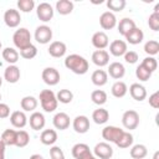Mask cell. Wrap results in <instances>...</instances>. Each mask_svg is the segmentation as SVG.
I'll return each mask as SVG.
<instances>
[{"mask_svg": "<svg viewBox=\"0 0 159 159\" xmlns=\"http://www.w3.org/2000/svg\"><path fill=\"white\" fill-rule=\"evenodd\" d=\"M65 66H66V68H68L70 71H72L76 75H84L89 67L88 61L83 56L77 55V53L68 55L65 58Z\"/></svg>", "mask_w": 159, "mask_h": 159, "instance_id": "6da1fadb", "label": "cell"}, {"mask_svg": "<svg viewBox=\"0 0 159 159\" xmlns=\"http://www.w3.org/2000/svg\"><path fill=\"white\" fill-rule=\"evenodd\" d=\"M39 99H40V103H41V107L45 112L47 113H51L53 112L56 108H57V98H56V94L53 93V91L51 89H43L40 92V96H39Z\"/></svg>", "mask_w": 159, "mask_h": 159, "instance_id": "7a4b0ae2", "label": "cell"}, {"mask_svg": "<svg viewBox=\"0 0 159 159\" xmlns=\"http://www.w3.org/2000/svg\"><path fill=\"white\" fill-rule=\"evenodd\" d=\"M12 42L19 50H22V48L30 46L31 45V34H30V31L26 27H20L19 30H16L14 32Z\"/></svg>", "mask_w": 159, "mask_h": 159, "instance_id": "3957f363", "label": "cell"}, {"mask_svg": "<svg viewBox=\"0 0 159 159\" xmlns=\"http://www.w3.org/2000/svg\"><path fill=\"white\" fill-rule=\"evenodd\" d=\"M122 124L125 129H129V130L135 129L139 124V114L133 109L125 111L122 116Z\"/></svg>", "mask_w": 159, "mask_h": 159, "instance_id": "277c9868", "label": "cell"}, {"mask_svg": "<svg viewBox=\"0 0 159 159\" xmlns=\"http://www.w3.org/2000/svg\"><path fill=\"white\" fill-rule=\"evenodd\" d=\"M34 36H35V40L39 43L45 45V43H48L52 40V30L47 25H41V26L36 27Z\"/></svg>", "mask_w": 159, "mask_h": 159, "instance_id": "5b68a950", "label": "cell"}, {"mask_svg": "<svg viewBox=\"0 0 159 159\" xmlns=\"http://www.w3.org/2000/svg\"><path fill=\"white\" fill-rule=\"evenodd\" d=\"M124 130L118 128V127H114V125H107L102 129V138L106 140V142H109V143H114L119 139V137L122 135Z\"/></svg>", "mask_w": 159, "mask_h": 159, "instance_id": "8992f818", "label": "cell"}, {"mask_svg": "<svg viewBox=\"0 0 159 159\" xmlns=\"http://www.w3.org/2000/svg\"><path fill=\"white\" fill-rule=\"evenodd\" d=\"M93 153L96 158L99 159H111L113 155V148L107 143V142H99L94 145Z\"/></svg>", "mask_w": 159, "mask_h": 159, "instance_id": "52a82bcc", "label": "cell"}, {"mask_svg": "<svg viewBox=\"0 0 159 159\" xmlns=\"http://www.w3.org/2000/svg\"><path fill=\"white\" fill-rule=\"evenodd\" d=\"M42 80L48 86H56L58 82H60V72L55 68V67H46L43 71H42Z\"/></svg>", "mask_w": 159, "mask_h": 159, "instance_id": "ba28073f", "label": "cell"}, {"mask_svg": "<svg viewBox=\"0 0 159 159\" xmlns=\"http://www.w3.org/2000/svg\"><path fill=\"white\" fill-rule=\"evenodd\" d=\"M36 14L41 21L47 22L53 17V7L48 2H40L36 7Z\"/></svg>", "mask_w": 159, "mask_h": 159, "instance_id": "9c48e42d", "label": "cell"}, {"mask_svg": "<svg viewBox=\"0 0 159 159\" xmlns=\"http://www.w3.org/2000/svg\"><path fill=\"white\" fill-rule=\"evenodd\" d=\"M4 22L6 24L7 27H17L21 22V16H20V12L19 10L16 9H9L5 11L4 14Z\"/></svg>", "mask_w": 159, "mask_h": 159, "instance_id": "30bf717a", "label": "cell"}, {"mask_svg": "<svg viewBox=\"0 0 159 159\" xmlns=\"http://www.w3.org/2000/svg\"><path fill=\"white\" fill-rule=\"evenodd\" d=\"M72 155L75 159H91L93 157L89 147L84 143H77L72 147Z\"/></svg>", "mask_w": 159, "mask_h": 159, "instance_id": "8fae6325", "label": "cell"}, {"mask_svg": "<svg viewBox=\"0 0 159 159\" xmlns=\"http://www.w3.org/2000/svg\"><path fill=\"white\" fill-rule=\"evenodd\" d=\"M99 25L103 30H112L117 25V17L111 11H104L99 16Z\"/></svg>", "mask_w": 159, "mask_h": 159, "instance_id": "7c38bea8", "label": "cell"}, {"mask_svg": "<svg viewBox=\"0 0 159 159\" xmlns=\"http://www.w3.org/2000/svg\"><path fill=\"white\" fill-rule=\"evenodd\" d=\"M48 53L55 57V58H60V57H63L66 55V51H67V47H66V43L62 42V41H53L50 43L48 48H47Z\"/></svg>", "mask_w": 159, "mask_h": 159, "instance_id": "4fadbf2b", "label": "cell"}, {"mask_svg": "<svg viewBox=\"0 0 159 159\" xmlns=\"http://www.w3.org/2000/svg\"><path fill=\"white\" fill-rule=\"evenodd\" d=\"M72 127H73L76 133H80V134L87 133L88 129H89V119H88V117H86V116H77L73 119Z\"/></svg>", "mask_w": 159, "mask_h": 159, "instance_id": "5bb4252c", "label": "cell"}, {"mask_svg": "<svg viewBox=\"0 0 159 159\" xmlns=\"http://www.w3.org/2000/svg\"><path fill=\"white\" fill-rule=\"evenodd\" d=\"M92 45L97 48V50H103L109 45V40L108 36L104 31H97L93 34L92 36Z\"/></svg>", "mask_w": 159, "mask_h": 159, "instance_id": "9a60e30c", "label": "cell"}, {"mask_svg": "<svg viewBox=\"0 0 159 159\" xmlns=\"http://www.w3.org/2000/svg\"><path fill=\"white\" fill-rule=\"evenodd\" d=\"M92 62L98 67H104L109 62V53L106 50H96L91 57Z\"/></svg>", "mask_w": 159, "mask_h": 159, "instance_id": "2e32d148", "label": "cell"}, {"mask_svg": "<svg viewBox=\"0 0 159 159\" xmlns=\"http://www.w3.org/2000/svg\"><path fill=\"white\" fill-rule=\"evenodd\" d=\"M52 123H53L56 129L65 130L70 127V116L65 112H58V113L55 114V117L52 119Z\"/></svg>", "mask_w": 159, "mask_h": 159, "instance_id": "e0dca14e", "label": "cell"}, {"mask_svg": "<svg viewBox=\"0 0 159 159\" xmlns=\"http://www.w3.org/2000/svg\"><path fill=\"white\" fill-rule=\"evenodd\" d=\"M20 76H21L20 68L16 65H10L4 71V78L9 83H16L20 80Z\"/></svg>", "mask_w": 159, "mask_h": 159, "instance_id": "ac0fdd59", "label": "cell"}, {"mask_svg": "<svg viewBox=\"0 0 159 159\" xmlns=\"http://www.w3.org/2000/svg\"><path fill=\"white\" fill-rule=\"evenodd\" d=\"M127 42L123 40H114L111 42L109 45V52L111 55L116 56V57H120L127 52Z\"/></svg>", "mask_w": 159, "mask_h": 159, "instance_id": "d6986e66", "label": "cell"}, {"mask_svg": "<svg viewBox=\"0 0 159 159\" xmlns=\"http://www.w3.org/2000/svg\"><path fill=\"white\" fill-rule=\"evenodd\" d=\"M129 93H130L132 98L138 101V102H142V101H144L147 98V89H145V87L143 84H139V83L130 84Z\"/></svg>", "mask_w": 159, "mask_h": 159, "instance_id": "ffe728a7", "label": "cell"}, {"mask_svg": "<svg viewBox=\"0 0 159 159\" xmlns=\"http://www.w3.org/2000/svg\"><path fill=\"white\" fill-rule=\"evenodd\" d=\"M10 122L15 128H24L27 124V117L22 111H15L10 114Z\"/></svg>", "mask_w": 159, "mask_h": 159, "instance_id": "44dd1931", "label": "cell"}, {"mask_svg": "<svg viewBox=\"0 0 159 159\" xmlns=\"http://www.w3.org/2000/svg\"><path fill=\"white\" fill-rule=\"evenodd\" d=\"M30 127L34 129V130H40L45 127V123H46V119H45V116L41 113V112H34L31 116H30Z\"/></svg>", "mask_w": 159, "mask_h": 159, "instance_id": "7402d4cb", "label": "cell"}, {"mask_svg": "<svg viewBox=\"0 0 159 159\" xmlns=\"http://www.w3.org/2000/svg\"><path fill=\"white\" fill-rule=\"evenodd\" d=\"M114 80H120L125 75V68L120 62H112L108 67V73Z\"/></svg>", "mask_w": 159, "mask_h": 159, "instance_id": "603a6c76", "label": "cell"}, {"mask_svg": "<svg viewBox=\"0 0 159 159\" xmlns=\"http://www.w3.org/2000/svg\"><path fill=\"white\" fill-rule=\"evenodd\" d=\"M124 37H125V40H127L130 45H138V43H140V42L143 41L144 34H143V31H142L140 29L134 27V29H133L132 31H129Z\"/></svg>", "mask_w": 159, "mask_h": 159, "instance_id": "cb8c5ba5", "label": "cell"}, {"mask_svg": "<svg viewBox=\"0 0 159 159\" xmlns=\"http://www.w3.org/2000/svg\"><path fill=\"white\" fill-rule=\"evenodd\" d=\"M40 140L45 145H53L57 140V133L55 129H45L40 135Z\"/></svg>", "mask_w": 159, "mask_h": 159, "instance_id": "d4e9b609", "label": "cell"}, {"mask_svg": "<svg viewBox=\"0 0 159 159\" xmlns=\"http://www.w3.org/2000/svg\"><path fill=\"white\" fill-rule=\"evenodd\" d=\"M91 80H92V83L94 86H98V87H102L107 83L108 81V75L104 70H96L92 76H91Z\"/></svg>", "mask_w": 159, "mask_h": 159, "instance_id": "484cf974", "label": "cell"}, {"mask_svg": "<svg viewBox=\"0 0 159 159\" xmlns=\"http://www.w3.org/2000/svg\"><path fill=\"white\" fill-rule=\"evenodd\" d=\"M92 119L96 124H104L109 119V112L104 108H97L92 113Z\"/></svg>", "mask_w": 159, "mask_h": 159, "instance_id": "4316f807", "label": "cell"}, {"mask_svg": "<svg viewBox=\"0 0 159 159\" xmlns=\"http://www.w3.org/2000/svg\"><path fill=\"white\" fill-rule=\"evenodd\" d=\"M134 27H137L135 26V22L132 20V19H129V17H124V19H122L120 21H119V24H118V32L120 34V35H123V36H125L129 31H132Z\"/></svg>", "mask_w": 159, "mask_h": 159, "instance_id": "83f0119b", "label": "cell"}, {"mask_svg": "<svg viewBox=\"0 0 159 159\" xmlns=\"http://www.w3.org/2000/svg\"><path fill=\"white\" fill-rule=\"evenodd\" d=\"M111 92L116 98H122V97H124L127 94L128 87L123 81H116L113 83L112 88H111Z\"/></svg>", "mask_w": 159, "mask_h": 159, "instance_id": "f1b7e54d", "label": "cell"}, {"mask_svg": "<svg viewBox=\"0 0 159 159\" xmlns=\"http://www.w3.org/2000/svg\"><path fill=\"white\" fill-rule=\"evenodd\" d=\"M19 56L20 53L12 47H6L2 50V58L10 65H15L19 61Z\"/></svg>", "mask_w": 159, "mask_h": 159, "instance_id": "f546056e", "label": "cell"}, {"mask_svg": "<svg viewBox=\"0 0 159 159\" xmlns=\"http://www.w3.org/2000/svg\"><path fill=\"white\" fill-rule=\"evenodd\" d=\"M56 10L60 15H68L73 10V2L70 0H58L56 2Z\"/></svg>", "mask_w": 159, "mask_h": 159, "instance_id": "4dcf8cb0", "label": "cell"}, {"mask_svg": "<svg viewBox=\"0 0 159 159\" xmlns=\"http://www.w3.org/2000/svg\"><path fill=\"white\" fill-rule=\"evenodd\" d=\"M20 106L25 112H31L35 111L37 107V99L34 96H25L20 101Z\"/></svg>", "mask_w": 159, "mask_h": 159, "instance_id": "1f68e13d", "label": "cell"}, {"mask_svg": "<svg viewBox=\"0 0 159 159\" xmlns=\"http://www.w3.org/2000/svg\"><path fill=\"white\" fill-rule=\"evenodd\" d=\"M129 154L133 159H144L148 154V149L144 144H135L132 147Z\"/></svg>", "mask_w": 159, "mask_h": 159, "instance_id": "d6a6232c", "label": "cell"}, {"mask_svg": "<svg viewBox=\"0 0 159 159\" xmlns=\"http://www.w3.org/2000/svg\"><path fill=\"white\" fill-rule=\"evenodd\" d=\"M16 133H17V130H15V129H5L1 134V142L5 145H15Z\"/></svg>", "mask_w": 159, "mask_h": 159, "instance_id": "836d02e7", "label": "cell"}, {"mask_svg": "<svg viewBox=\"0 0 159 159\" xmlns=\"http://www.w3.org/2000/svg\"><path fill=\"white\" fill-rule=\"evenodd\" d=\"M133 135L129 133V132H123L122 135L119 137V139L116 142V145L122 148V149H125V148H129L132 144H133Z\"/></svg>", "mask_w": 159, "mask_h": 159, "instance_id": "e575fe53", "label": "cell"}, {"mask_svg": "<svg viewBox=\"0 0 159 159\" xmlns=\"http://www.w3.org/2000/svg\"><path fill=\"white\" fill-rule=\"evenodd\" d=\"M91 99L94 104L97 106H102L107 102V93L103 89H94L91 93Z\"/></svg>", "mask_w": 159, "mask_h": 159, "instance_id": "d590c367", "label": "cell"}, {"mask_svg": "<svg viewBox=\"0 0 159 159\" xmlns=\"http://www.w3.org/2000/svg\"><path fill=\"white\" fill-rule=\"evenodd\" d=\"M56 98H57V102L60 103H63V104H67V103H71L72 99H73V93L70 91V89H60L58 93L56 94Z\"/></svg>", "mask_w": 159, "mask_h": 159, "instance_id": "8d00e7d4", "label": "cell"}, {"mask_svg": "<svg viewBox=\"0 0 159 159\" xmlns=\"http://www.w3.org/2000/svg\"><path fill=\"white\" fill-rule=\"evenodd\" d=\"M29 142H30V135H29V133H27L26 130H22V129H21V130H17L15 145L19 147V148H24V147H26V145L29 144Z\"/></svg>", "mask_w": 159, "mask_h": 159, "instance_id": "74e56055", "label": "cell"}, {"mask_svg": "<svg viewBox=\"0 0 159 159\" xmlns=\"http://www.w3.org/2000/svg\"><path fill=\"white\" fill-rule=\"evenodd\" d=\"M144 52L148 53L149 56H155L159 52V42L157 40H149L144 45Z\"/></svg>", "mask_w": 159, "mask_h": 159, "instance_id": "f35d334b", "label": "cell"}, {"mask_svg": "<svg viewBox=\"0 0 159 159\" xmlns=\"http://www.w3.org/2000/svg\"><path fill=\"white\" fill-rule=\"evenodd\" d=\"M36 55H37V48H36V46L32 45V43H31L30 46H27V47L20 50V56H21L22 58H26V60H31V58H34Z\"/></svg>", "mask_w": 159, "mask_h": 159, "instance_id": "ab89813d", "label": "cell"}, {"mask_svg": "<svg viewBox=\"0 0 159 159\" xmlns=\"http://www.w3.org/2000/svg\"><path fill=\"white\" fill-rule=\"evenodd\" d=\"M17 7L22 12H31L35 7V1L34 0H19Z\"/></svg>", "mask_w": 159, "mask_h": 159, "instance_id": "60d3db41", "label": "cell"}, {"mask_svg": "<svg viewBox=\"0 0 159 159\" xmlns=\"http://www.w3.org/2000/svg\"><path fill=\"white\" fill-rule=\"evenodd\" d=\"M125 4H127L125 0H108L107 1V7L112 11H122L125 7Z\"/></svg>", "mask_w": 159, "mask_h": 159, "instance_id": "b9f144b4", "label": "cell"}, {"mask_svg": "<svg viewBox=\"0 0 159 159\" xmlns=\"http://www.w3.org/2000/svg\"><path fill=\"white\" fill-rule=\"evenodd\" d=\"M140 65H142L144 68H147L150 73H153V72L157 70V67H158V62H157V60H155L154 57H152V56L145 57V58L142 61Z\"/></svg>", "mask_w": 159, "mask_h": 159, "instance_id": "7bdbcfd3", "label": "cell"}, {"mask_svg": "<svg viewBox=\"0 0 159 159\" xmlns=\"http://www.w3.org/2000/svg\"><path fill=\"white\" fill-rule=\"evenodd\" d=\"M135 76H137V78H138L139 81L145 82V81H148V80L152 77V73H150L147 68H144L142 65H139V66L137 67V70H135Z\"/></svg>", "mask_w": 159, "mask_h": 159, "instance_id": "ee69618b", "label": "cell"}, {"mask_svg": "<svg viewBox=\"0 0 159 159\" xmlns=\"http://www.w3.org/2000/svg\"><path fill=\"white\" fill-rule=\"evenodd\" d=\"M148 25L153 31H158L159 30V14L158 12L150 14V16L148 19Z\"/></svg>", "mask_w": 159, "mask_h": 159, "instance_id": "f6af8a7d", "label": "cell"}, {"mask_svg": "<svg viewBox=\"0 0 159 159\" xmlns=\"http://www.w3.org/2000/svg\"><path fill=\"white\" fill-rule=\"evenodd\" d=\"M50 157H51V159H66L62 149L60 147H57V145L51 147V149H50Z\"/></svg>", "mask_w": 159, "mask_h": 159, "instance_id": "bcb514c9", "label": "cell"}, {"mask_svg": "<svg viewBox=\"0 0 159 159\" xmlns=\"http://www.w3.org/2000/svg\"><path fill=\"white\" fill-rule=\"evenodd\" d=\"M123 56H124V61H125L127 63H130V65H132V63H135V62L138 61V58H139V57H138V53H137L135 51H127Z\"/></svg>", "mask_w": 159, "mask_h": 159, "instance_id": "7dc6e473", "label": "cell"}, {"mask_svg": "<svg viewBox=\"0 0 159 159\" xmlns=\"http://www.w3.org/2000/svg\"><path fill=\"white\" fill-rule=\"evenodd\" d=\"M7 117H10V107L6 103L0 102V119L7 118Z\"/></svg>", "mask_w": 159, "mask_h": 159, "instance_id": "c3c4849f", "label": "cell"}, {"mask_svg": "<svg viewBox=\"0 0 159 159\" xmlns=\"http://www.w3.org/2000/svg\"><path fill=\"white\" fill-rule=\"evenodd\" d=\"M149 104L153 107V108H159V92H154L150 97H149Z\"/></svg>", "mask_w": 159, "mask_h": 159, "instance_id": "681fc988", "label": "cell"}, {"mask_svg": "<svg viewBox=\"0 0 159 159\" xmlns=\"http://www.w3.org/2000/svg\"><path fill=\"white\" fill-rule=\"evenodd\" d=\"M5 148H6V145L0 139V157H5Z\"/></svg>", "mask_w": 159, "mask_h": 159, "instance_id": "f907efd6", "label": "cell"}, {"mask_svg": "<svg viewBox=\"0 0 159 159\" xmlns=\"http://www.w3.org/2000/svg\"><path fill=\"white\" fill-rule=\"evenodd\" d=\"M30 159H43V157L40 155V154H32V155L30 157Z\"/></svg>", "mask_w": 159, "mask_h": 159, "instance_id": "816d5d0a", "label": "cell"}, {"mask_svg": "<svg viewBox=\"0 0 159 159\" xmlns=\"http://www.w3.org/2000/svg\"><path fill=\"white\" fill-rule=\"evenodd\" d=\"M159 158V152H155L154 153V157H153V159H158Z\"/></svg>", "mask_w": 159, "mask_h": 159, "instance_id": "f5cc1de1", "label": "cell"}, {"mask_svg": "<svg viewBox=\"0 0 159 159\" xmlns=\"http://www.w3.org/2000/svg\"><path fill=\"white\" fill-rule=\"evenodd\" d=\"M1 84H2V78H1V76H0V87H1Z\"/></svg>", "mask_w": 159, "mask_h": 159, "instance_id": "db71d44e", "label": "cell"}, {"mask_svg": "<svg viewBox=\"0 0 159 159\" xmlns=\"http://www.w3.org/2000/svg\"><path fill=\"white\" fill-rule=\"evenodd\" d=\"M91 159H98V158H96V157H94V155H93V157H92V158H91Z\"/></svg>", "mask_w": 159, "mask_h": 159, "instance_id": "11a10c76", "label": "cell"}, {"mask_svg": "<svg viewBox=\"0 0 159 159\" xmlns=\"http://www.w3.org/2000/svg\"><path fill=\"white\" fill-rule=\"evenodd\" d=\"M1 47H2V45H1V41H0V50H1Z\"/></svg>", "mask_w": 159, "mask_h": 159, "instance_id": "9f6ffc18", "label": "cell"}, {"mask_svg": "<svg viewBox=\"0 0 159 159\" xmlns=\"http://www.w3.org/2000/svg\"><path fill=\"white\" fill-rule=\"evenodd\" d=\"M0 159H5V157H0Z\"/></svg>", "mask_w": 159, "mask_h": 159, "instance_id": "6f0895ef", "label": "cell"}, {"mask_svg": "<svg viewBox=\"0 0 159 159\" xmlns=\"http://www.w3.org/2000/svg\"><path fill=\"white\" fill-rule=\"evenodd\" d=\"M0 99H1V93H0Z\"/></svg>", "mask_w": 159, "mask_h": 159, "instance_id": "680465c9", "label": "cell"}]
</instances>
